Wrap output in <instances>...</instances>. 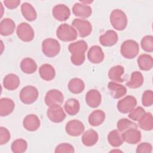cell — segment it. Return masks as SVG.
I'll return each mask as SVG.
<instances>
[{
  "label": "cell",
  "mask_w": 153,
  "mask_h": 153,
  "mask_svg": "<svg viewBox=\"0 0 153 153\" xmlns=\"http://www.w3.org/2000/svg\"><path fill=\"white\" fill-rule=\"evenodd\" d=\"M118 35L113 30H108L104 34L99 37L100 44L104 47H111L117 44L118 41Z\"/></svg>",
  "instance_id": "17"
},
{
  "label": "cell",
  "mask_w": 153,
  "mask_h": 153,
  "mask_svg": "<svg viewBox=\"0 0 153 153\" xmlns=\"http://www.w3.org/2000/svg\"><path fill=\"white\" fill-rule=\"evenodd\" d=\"M20 83L19 77L14 74H7L3 79V85L8 90H14L17 89Z\"/></svg>",
  "instance_id": "21"
},
{
  "label": "cell",
  "mask_w": 153,
  "mask_h": 153,
  "mask_svg": "<svg viewBox=\"0 0 153 153\" xmlns=\"http://www.w3.org/2000/svg\"><path fill=\"white\" fill-rule=\"evenodd\" d=\"M11 136L10 133L8 130L4 127H0V144L4 145L6 144L10 139Z\"/></svg>",
  "instance_id": "42"
},
{
  "label": "cell",
  "mask_w": 153,
  "mask_h": 153,
  "mask_svg": "<svg viewBox=\"0 0 153 153\" xmlns=\"http://www.w3.org/2000/svg\"><path fill=\"white\" fill-rule=\"evenodd\" d=\"M85 99L87 105L93 108L98 107L102 102L101 94L96 89H91L88 91Z\"/></svg>",
  "instance_id": "16"
},
{
  "label": "cell",
  "mask_w": 153,
  "mask_h": 153,
  "mask_svg": "<svg viewBox=\"0 0 153 153\" xmlns=\"http://www.w3.org/2000/svg\"><path fill=\"white\" fill-rule=\"evenodd\" d=\"M87 57L91 63L98 64L103 60L105 55L100 47L93 45L90 48L87 53Z\"/></svg>",
  "instance_id": "15"
},
{
  "label": "cell",
  "mask_w": 153,
  "mask_h": 153,
  "mask_svg": "<svg viewBox=\"0 0 153 153\" xmlns=\"http://www.w3.org/2000/svg\"><path fill=\"white\" fill-rule=\"evenodd\" d=\"M68 87L72 93L79 94L84 90L85 84L84 81L80 78H74L69 81Z\"/></svg>",
  "instance_id": "31"
},
{
  "label": "cell",
  "mask_w": 153,
  "mask_h": 153,
  "mask_svg": "<svg viewBox=\"0 0 153 153\" xmlns=\"http://www.w3.org/2000/svg\"><path fill=\"white\" fill-rule=\"evenodd\" d=\"M139 51V44L134 40H126L124 41L121 45V54L126 59H131L136 57L137 56Z\"/></svg>",
  "instance_id": "4"
},
{
  "label": "cell",
  "mask_w": 153,
  "mask_h": 153,
  "mask_svg": "<svg viewBox=\"0 0 153 153\" xmlns=\"http://www.w3.org/2000/svg\"><path fill=\"white\" fill-rule=\"evenodd\" d=\"M41 124L38 117L35 114H29L26 116L23 121L24 128L30 131H36Z\"/></svg>",
  "instance_id": "18"
},
{
  "label": "cell",
  "mask_w": 153,
  "mask_h": 153,
  "mask_svg": "<svg viewBox=\"0 0 153 153\" xmlns=\"http://www.w3.org/2000/svg\"><path fill=\"white\" fill-rule=\"evenodd\" d=\"M16 27L14 22L9 18H5L0 23V33L2 36H8L13 33Z\"/></svg>",
  "instance_id": "23"
},
{
  "label": "cell",
  "mask_w": 153,
  "mask_h": 153,
  "mask_svg": "<svg viewBox=\"0 0 153 153\" xmlns=\"http://www.w3.org/2000/svg\"><path fill=\"white\" fill-rule=\"evenodd\" d=\"M18 38L24 42H30L34 38V30L32 26L27 23L22 22L16 29Z\"/></svg>",
  "instance_id": "7"
},
{
  "label": "cell",
  "mask_w": 153,
  "mask_h": 153,
  "mask_svg": "<svg viewBox=\"0 0 153 153\" xmlns=\"http://www.w3.org/2000/svg\"><path fill=\"white\" fill-rule=\"evenodd\" d=\"M5 7L9 9L16 8L20 4V0H5L4 1Z\"/></svg>",
  "instance_id": "44"
},
{
  "label": "cell",
  "mask_w": 153,
  "mask_h": 153,
  "mask_svg": "<svg viewBox=\"0 0 153 153\" xmlns=\"http://www.w3.org/2000/svg\"><path fill=\"white\" fill-rule=\"evenodd\" d=\"M53 16L58 21L63 22L68 20L71 15V11L68 7L64 4H58L53 8Z\"/></svg>",
  "instance_id": "14"
},
{
  "label": "cell",
  "mask_w": 153,
  "mask_h": 153,
  "mask_svg": "<svg viewBox=\"0 0 153 153\" xmlns=\"http://www.w3.org/2000/svg\"><path fill=\"white\" fill-rule=\"evenodd\" d=\"M65 131L69 136H78L83 133L84 126L81 121L77 120H72L66 124Z\"/></svg>",
  "instance_id": "11"
},
{
  "label": "cell",
  "mask_w": 153,
  "mask_h": 153,
  "mask_svg": "<svg viewBox=\"0 0 153 153\" xmlns=\"http://www.w3.org/2000/svg\"><path fill=\"white\" fill-rule=\"evenodd\" d=\"M108 88L111 96L116 99L122 97L127 93V88L124 85L113 81L108 83Z\"/></svg>",
  "instance_id": "20"
},
{
  "label": "cell",
  "mask_w": 153,
  "mask_h": 153,
  "mask_svg": "<svg viewBox=\"0 0 153 153\" xmlns=\"http://www.w3.org/2000/svg\"><path fill=\"white\" fill-rule=\"evenodd\" d=\"M87 48V43L84 40H79L70 44L68 46V50L71 54V62L76 66L83 64L85 59V53Z\"/></svg>",
  "instance_id": "1"
},
{
  "label": "cell",
  "mask_w": 153,
  "mask_h": 153,
  "mask_svg": "<svg viewBox=\"0 0 153 153\" xmlns=\"http://www.w3.org/2000/svg\"><path fill=\"white\" fill-rule=\"evenodd\" d=\"M136 105V99L133 96L128 95L118 102L117 109L120 112L123 114H127L134 109Z\"/></svg>",
  "instance_id": "10"
},
{
  "label": "cell",
  "mask_w": 153,
  "mask_h": 153,
  "mask_svg": "<svg viewBox=\"0 0 153 153\" xmlns=\"http://www.w3.org/2000/svg\"><path fill=\"white\" fill-rule=\"evenodd\" d=\"M82 142L86 146H92L98 141L99 135L93 129H89L85 131L82 136Z\"/></svg>",
  "instance_id": "24"
},
{
  "label": "cell",
  "mask_w": 153,
  "mask_h": 153,
  "mask_svg": "<svg viewBox=\"0 0 153 153\" xmlns=\"http://www.w3.org/2000/svg\"><path fill=\"white\" fill-rule=\"evenodd\" d=\"M142 103L144 106H151L153 103V93L151 90H145L142 97Z\"/></svg>",
  "instance_id": "39"
},
{
  "label": "cell",
  "mask_w": 153,
  "mask_h": 153,
  "mask_svg": "<svg viewBox=\"0 0 153 153\" xmlns=\"http://www.w3.org/2000/svg\"><path fill=\"white\" fill-rule=\"evenodd\" d=\"M140 45L142 49L148 53L153 51V36L152 35H146L141 40Z\"/></svg>",
  "instance_id": "38"
},
{
  "label": "cell",
  "mask_w": 153,
  "mask_h": 153,
  "mask_svg": "<svg viewBox=\"0 0 153 153\" xmlns=\"http://www.w3.org/2000/svg\"><path fill=\"white\" fill-rule=\"evenodd\" d=\"M152 150V145L148 142H142L137 145L136 152L137 153H151Z\"/></svg>",
  "instance_id": "43"
},
{
  "label": "cell",
  "mask_w": 153,
  "mask_h": 153,
  "mask_svg": "<svg viewBox=\"0 0 153 153\" xmlns=\"http://www.w3.org/2000/svg\"><path fill=\"white\" fill-rule=\"evenodd\" d=\"M64 97L62 93L56 89H51L48 91L45 97V104L50 106L54 105H60L63 103Z\"/></svg>",
  "instance_id": "12"
},
{
  "label": "cell",
  "mask_w": 153,
  "mask_h": 153,
  "mask_svg": "<svg viewBox=\"0 0 153 153\" xmlns=\"http://www.w3.org/2000/svg\"><path fill=\"white\" fill-rule=\"evenodd\" d=\"M145 113V109L141 107L138 106L135 109H133L131 112H129L128 117L131 120L137 121H138Z\"/></svg>",
  "instance_id": "40"
},
{
  "label": "cell",
  "mask_w": 153,
  "mask_h": 153,
  "mask_svg": "<svg viewBox=\"0 0 153 153\" xmlns=\"http://www.w3.org/2000/svg\"><path fill=\"white\" fill-rule=\"evenodd\" d=\"M105 113L100 109L93 111L89 115L88 121L89 124L94 127L102 124L105 120Z\"/></svg>",
  "instance_id": "26"
},
{
  "label": "cell",
  "mask_w": 153,
  "mask_h": 153,
  "mask_svg": "<svg viewBox=\"0 0 153 153\" xmlns=\"http://www.w3.org/2000/svg\"><path fill=\"white\" fill-rule=\"evenodd\" d=\"M137 121L138 126L141 129L145 131L152 130L153 128V119L151 113L145 112Z\"/></svg>",
  "instance_id": "32"
},
{
  "label": "cell",
  "mask_w": 153,
  "mask_h": 153,
  "mask_svg": "<svg viewBox=\"0 0 153 153\" xmlns=\"http://www.w3.org/2000/svg\"><path fill=\"white\" fill-rule=\"evenodd\" d=\"M27 148V142L23 139H18L14 140L11 146V151L14 153H22L26 151Z\"/></svg>",
  "instance_id": "36"
},
{
  "label": "cell",
  "mask_w": 153,
  "mask_h": 153,
  "mask_svg": "<svg viewBox=\"0 0 153 153\" xmlns=\"http://www.w3.org/2000/svg\"><path fill=\"white\" fill-rule=\"evenodd\" d=\"M108 141L113 147H119L123 143L120 131L118 130H114L110 131L108 135Z\"/></svg>",
  "instance_id": "35"
},
{
  "label": "cell",
  "mask_w": 153,
  "mask_h": 153,
  "mask_svg": "<svg viewBox=\"0 0 153 153\" xmlns=\"http://www.w3.org/2000/svg\"><path fill=\"white\" fill-rule=\"evenodd\" d=\"M39 74L42 79L45 81H51L56 76L54 68L50 64H43L39 68Z\"/></svg>",
  "instance_id": "25"
},
{
  "label": "cell",
  "mask_w": 153,
  "mask_h": 153,
  "mask_svg": "<svg viewBox=\"0 0 153 153\" xmlns=\"http://www.w3.org/2000/svg\"><path fill=\"white\" fill-rule=\"evenodd\" d=\"M56 36L61 41L64 42L72 41L77 38V32L72 26L63 23L60 25L56 30Z\"/></svg>",
  "instance_id": "2"
},
{
  "label": "cell",
  "mask_w": 153,
  "mask_h": 153,
  "mask_svg": "<svg viewBox=\"0 0 153 153\" xmlns=\"http://www.w3.org/2000/svg\"><path fill=\"white\" fill-rule=\"evenodd\" d=\"M118 130L120 132H123L129 128H137L138 126L133 121L127 118H121L118 121L117 124Z\"/></svg>",
  "instance_id": "37"
},
{
  "label": "cell",
  "mask_w": 153,
  "mask_h": 153,
  "mask_svg": "<svg viewBox=\"0 0 153 153\" xmlns=\"http://www.w3.org/2000/svg\"><path fill=\"white\" fill-rule=\"evenodd\" d=\"M20 68L23 72L27 74L34 73L37 69V65L35 61L29 57L23 59L20 62Z\"/></svg>",
  "instance_id": "30"
},
{
  "label": "cell",
  "mask_w": 153,
  "mask_h": 153,
  "mask_svg": "<svg viewBox=\"0 0 153 153\" xmlns=\"http://www.w3.org/2000/svg\"><path fill=\"white\" fill-rule=\"evenodd\" d=\"M54 152L56 153H63V152H69L73 153L75 152L74 146L68 143H63L57 145L56 148Z\"/></svg>",
  "instance_id": "41"
},
{
  "label": "cell",
  "mask_w": 153,
  "mask_h": 153,
  "mask_svg": "<svg viewBox=\"0 0 153 153\" xmlns=\"http://www.w3.org/2000/svg\"><path fill=\"white\" fill-rule=\"evenodd\" d=\"M21 12L23 16L29 22L34 21L37 17L36 10L28 2H24L21 5Z\"/></svg>",
  "instance_id": "27"
},
{
  "label": "cell",
  "mask_w": 153,
  "mask_h": 153,
  "mask_svg": "<svg viewBox=\"0 0 153 153\" xmlns=\"http://www.w3.org/2000/svg\"><path fill=\"white\" fill-rule=\"evenodd\" d=\"M143 76L139 71H134L131 75V78L129 81L126 82V85L130 88H137L141 87L143 83Z\"/></svg>",
  "instance_id": "34"
},
{
  "label": "cell",
  "mask_w": 153,
  "mask_h": 153,
  "mask_svg": "<svg viewBox=\"0 0 153 153\" xmlns=\"http://www.w3.org/2000/svg\"><path fill=\"white\" fill-rule=\"evenodd\" d=\"M138 66L142 71H148L152 69L153 60L151 56L148 54H142L139 56L137 60Z\"/></svg>",
  "instance_id": "29"
},
{
  "label": "cell",
  "mask_w": 153,
  "mask_h": 153,
  "mask_svg": "<svg viewBox=\"0 0 153 153\" xmlns=\"http://www.w3.org/2000/svg\"><path fill=\"white\" fill-rule=\"evenodd\" d=\"M73 14L77 17L82 19H87L89 17L92 13L91 7L84 5L81 3H75L72 7Z\"/></svg>",
  "instance_id": "19"
},
{
  "label": "cell",
  "mask_w": 153,
  "mask_h": 153,
  "mask_svg": "<svg viewBox=\"0 0 153 153\" xmlns=\"http://www.w3.org/2000/svg\"><path fill=\"white\" fill-rule=\"evenodd\" d=\"M72 25L77 30L79 37L84 38L88 36L92 31V26L90 22L87 20L75 19Z\"/></svg>",
  "instance_id": "8"
},
{
  "label": "cell",
  "mask_w": 153,
  "mask_h": 153,
  "mask_svg": "<svg viewBox=\"0 0 153 153\" xmlns=\"http://www.w3.org/2000/svg\"><path fill=\"white\" fill-rule=\"evenodd\" d=\"M60 51L59 41L53 38H47L42 42V51L48 57L56 56Z\"/></svg>",
  "instance_id": "5"
},
{
  "label": "cell",
  "mask_w": 153,
  "mask_h": 153,
  "mask_svg": "<svg viewBox=\"0 0 153 153\" xmlns=\"http://www.w3.org/2000/svg\"><path fill=\"white\" fill-rule=\"evenodd\" d=\"M64 108L68 115H75L79 111L80 105L78 100L71 98L66 101L64 105Z\"/></svg>",
  "instance_id": "33"
},
{
  "label": "cell",
  "mask_w": 153,
  "mask_h": 153,
  "mask_svg": "<svg viewBox=\"0 0 153 153\" xmlns=\"http://www.w3.org/2000/svg\"><path fill=\"white\" fill-rule=\"evenodd\" d=\"M39 93L37 88L32 85L23 87L20 92V99L25 104L30 105L34 103L38 99Z\"/></svg>",
  "instance_id": "6"
},
{
  "label": "cell",
  "mask_w": 153,
  "mask_h": 153,
  "mask_svg": "<svg viewBox=\"0 0 153 153\" xmlns=\"http://www.w3.org/2000/svg\"><path fill=\"white\" fill-rule=\"evenodd\" d=\"M124 73V67L121 65H117L112 67L108 72V78L113 82H123L124 79L122 78Z\"/></svg>",
  "instance_id": "28"
},
{
  "label": "cell",
  "mask_w": 153,
  "mask_h": 153,
  "mask_svg": "<svg viewBox=\"0 0 153 153\" xmlns=\"http://www.w3.org/2000/svg\"><path fill=\"white\" fill-rule=\"evenodd\" d=\"M123 141L129 144H136L141 140V132L137 128H131L123 131L121 134Z\"/></svg>",
  "instance_id": "13"
},
{
  "label": "cell",
  "mask_w": 153,
  "mask_h": 153,
  "mask_svg": "<svg viewBox=\"0 0 153 153\" xmlns=\"http://www.w3.org/2000/svg\"><path fill=\"white\" fill-rule=\"evenodd\" d=\"M80 2H81V4H84V5H87L88 4H90L91 2H93V1H80Z\"/></svg>",
  "instance_id": "45"
},
{
  "label": "cell",
  "mask_w": 153,
  "mask_h": 153,
  "mask_svg": "<svg viewBox=\"0 0 153 153\" xmlns=\"http://www.w3.org/2000/svg\"><path fill=\"white\" fill-rule=\"evenodd\" d=\"M47 115L51 121L56 123L62 122L66 118V114L60 105L49 106L47 111Z\"/></svg>",
  "instance_id": "9"
},
{
  "label": "cell",
  "mask_w": 153,
  "mask_h": 153,
  "mask_svg": "<svg viewBox=\"0 0 153 153\" xmlns=\"http://www.w3.org/2000/svg\"><path fill=\"white\" fill-rule=\"evenodd\" d=\"M109 19L112 27L117 30L125 29L127 25V17L121 10H114L110 14Z\"/></svg>",
  "instance_id": "3"
},
{
  "label": "cell",
  "mask_w": 153,
  "mask_h": 153,
  "mask_svg": "<svg viewBox=\"0 0 153 153\" xmlns=\"http://www.w3.org/2000/svg\"><path fill=\"white\" fill-rule=\"evenodd\" d=\"M15 104L11 99L4 97L0 100V115L6 117L13 112L14 109Z\"/></svg>",
  "instance_id": "22"
}]
</instances>
